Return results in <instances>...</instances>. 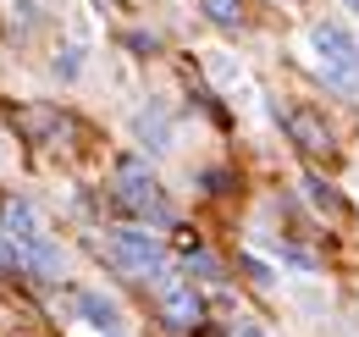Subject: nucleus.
Masks as SVG:
<instances>
[{"label":"nucleus","mask_w":359,"mask_h":337,"mask_svg":"<svg viewBox=\"0 0 359 337\" xmlns=\"http://www.w3.org/2000/svg\"><path fill=\"white\" fill-rule=\"evenodd\" d=\"M210 78H216V84H238V78H243V67H238L232 55H210Z\"/></svg>","instance_id":"9d476101"},{"label":"nucleus","mask_w":359,"mask_h":337,"mask_svg":"<svg viewBox=\"0 0 359 337\" xmlns=\"http://www.w3.org/2000/svg\"><path fill=\"white\" fill-rule=\"evenodd\" d=\"M0 232L11 238V244H28V238H39V216L28 199H6L0 205Z\"/></svg>","instance_id":"0eeeda50"},{"label":"nucleus","mask_w":359,"mask_h":337,"mask_svg":"<svg viewBox=\"0 0 359 337\" xmlns=\"http://www.w3.org/2000/svg\"><path fill=\"white\" fill-rule=\"evenodd\" d=\"M304 188H310V205H320V211H337V194H332L320 177H304Z\"/></svg>","instance_id":"9b49d317"},{"label":"nucleus","mask_w":359,"mask_h":337,"mask_svg":"<svg viewBox=\"0 0 359 337\" xmlns=\"http://www.w3.org/2000/svg\"><path fill=\"white\" fill-rule=\"evenodd\" d=\"M78 55H83V50H67V55H61V61H55V78H78V67H83V61H78Z\"/></svg>","instance_id":"f8f14e48"},{"label":"nucleus","mask_w":359,"mask_h":337,"mask_svg":"<svg viewBox=\"0 0 359 337\" xmlns=\"http://www.w3.org/2000/svg\"><path fill=\"white\" fill-rule=\"evenodd\" d=\"M199 6H205V17L216 28H238L243 22V0H199Z\"/></svg>","instance_id":"1a4fd4ad"},{"label":"nucleus","mask_w":359,"mask_h":337,"mask_svg":"<svg viewBox=\"0 0 359 337\" xmlns=\"http://www.w3.org/2000/svg\"><path fill=\"white\" fill-rule=\"evenodd\" d=\"M0 265H6V244H0Z\"/></svg>","instance_id":"2eb2a0df"},{"label":"nucleus","mask_w":359,"mask_h":337,"mask_svg":"<svg viewBox=\"0 0 359 337\" xmlns=\"http://www.w3.org/2000/svg\"><path fill=\"white\" fill-rule=\"evenodd\" d=\"M226 337H266V332H260L255 321H232V332H226Z\"/></svg>","instance_id":"ddd939ff"},{"label":"nucleus","mask_w":359,"mask_h":337,"mask_svg":"<svg viewBox=\"0 0 359 337\" xmlns=\"http://www.w3.org/2000/svg\"><path fill=\"white\" fill-rule=\"evenodd\" d=\"M78 315L89 321L94 332H105V337L122 332V304H116V298H105V293H78Z\"/></svg>","instance_id":"423d86ee"},{"label":"nucleus","mask_w":359,"mask_h":337,"mask_svg":"<svg viewBox=\"0 0 359 337\" xmlns=\"http://www.w3.org/2000/svg\"><path fill=\"white\" fill-rule=\"evenodd\" d=\"M310 50H315V67L326 72V84H354L359 78V39L343 28V22H315L310 28Z\"/></svg>","instance_id":"f257e3e1"},{"label":"nucleus","mask_w":359,"mask_h":337,"mask_svg":"<svg viewBox=\"0 0 359 337\" xmlns=\"http://www.w3.org/2000/svg\"><path fill=\"white\" fill-rule=\"evenodd\" d=\"M116 199L138 216H155V221H166V199H161V183H155V171L144 166V161H122L116 166Z\"/></svg>","instance_id":"f03ea898"},{"label":"nucleus","mask_w":359,"mask_h":337,"mask_svg":"<svg viewBox=\"0 0 359 337\" xmlns=\"http://www.w3.org/2000/svg\"><path fill=\"white\" fill-rule=\"evenodd\" d=\"M111 254H116V260H122L128 271H138V277H161V265H166L161 244H155L149 232H133V227L111 232Z\"/></svg>","instance_id":"7ed1b4c3"},{"label":"nucleus","mask_w":359,"mask_h":337,"mask_svg":"<svg viewBox=\"0 0 359 337\" xmlns=\"http://www.w3.org/2000/svg\"><path fill=\"white\" fill-rule=\"evenodd\" d=\"M133 133H138V144L144 150H172V127H166V111H138L133 117Z\"/></svg>","instance_id":"6e6552de"},{"label":"nucleus","mask_w":359,"mask_h":337,"mask_svg":"<svg viewBox=\"0 0 359 337\" xmlns=\"http://www.w3.org/2000/svg\"><path fill=\"white\" fill-rule=\"evenodd\" d=\"M161 310H166V326H172V332H194V326L205 321V304H199V293H194V288H177V282H166Z\"/></svg>","instance_id":"39448f33"},{"label":"nucleus","mask_w":359,"mask_h":337,"mask_svg":"<svg viewBox=\"0 0 359 337\" xmlns=\"http://www.w3.org/2000/svg\"><path fill=\"white\" fill-rule=\"evenodd\" d=\"M343 6H348V11H359V0H343Z\"/></svg>","instance_id":"4468645a"},{"label":"nucleus","mask_w":359,"mask_h":337,"mask_svg":"<svg viewBox=\"0 0 359 337\" xmlns=\"http://www.w3.org/2000/svg\"><path fill=\"white\" fill-rule=\"evenodd\" d=\"M287 138L304 150V155H332L337 150V138H332V127L320 122L315 111H287Z\"/></svg>","instance_id":"20e7f679"}]
</instances>
